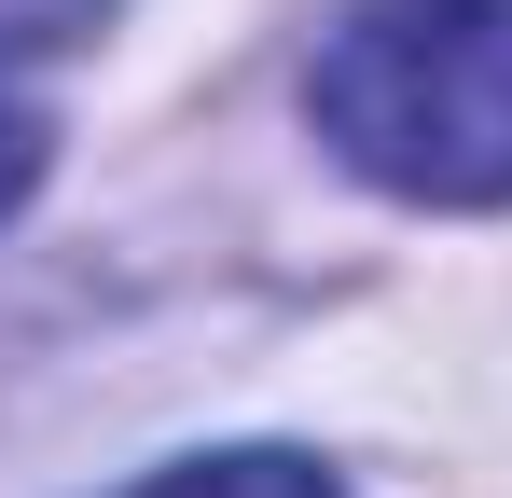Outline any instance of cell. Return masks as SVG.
<instances>
[{
    "label": "cell",
    "mask_w": 512,
    "mask_h": 498,
    "mask_svg": "<svg viewBox=\"0 0 512 498\" xmlns=\"http://www.w3.org/2000/svg\"><path fill=\"white\" fill-rule=\"evenodd\" d=\"M305 111L416 208H512V0H360L319 42Z\"/></svg>",
    "instance_id": "cell-1"
},
{
    "label": "cell",
    "mask_w": 512,
    "mask_h": 498,
    "mask_svg": "<svg viewBox=\"0 0 512 498\" xmlns=\"http://www.w3.org/2000/svg\"><path fill=\"white\" fill-rule=\"evenodd\" d=\"M125 498H346V485L319 457H291V443H236V457H180V471H153Z\"/></svg>",
    "instance_id": "cell-2"
},
{
    "label": "cell",
    "mask_w": 512,
    "mask_h": 498,
    "mask_svg": "<svg viewBox=\"0 0 512 498\" xmlns=\"http://www.w3.org/2000/svg\"><path fill=\"white\" fill-rule=\"evenodd\" d=\"M111 0H0V56H56V42H84Z\"/></svg>",
    "instance_id": "cell-3"
},
{
    "label": "cell",
    "mask_w": 512,
    "mask_h": 498,
    "mask_svg": "<svg viewBox=\"0 0 512 498\" xmlns=\"http://www.w3.org/2000/svg\"><path fill=\"white\" fill-rule=\"evenodd\" d=\"M28 180H42V111H28V97H0V208H14Z\"/></svg>",
    "instance_id": "cell-4"
}]
</instances>
